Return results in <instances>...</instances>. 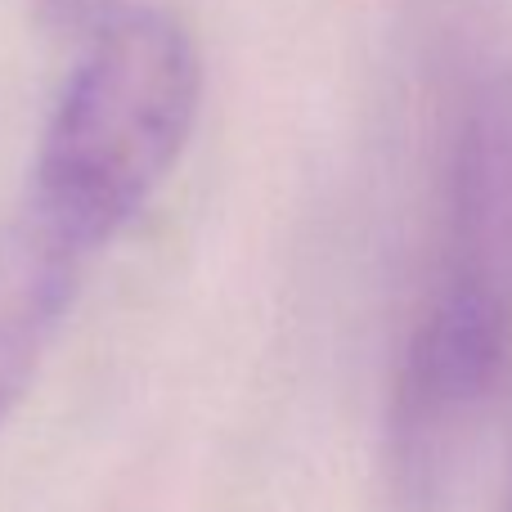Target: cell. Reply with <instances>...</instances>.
Instances as JSON below:
<instances>
[{"label":"cell","instance_id":"6da1fadb","mask_svg":"<svg viewBox=\"0 0 512 512\" xmlns=\"http://www.w3.org/2000/svg\"><path fill=\"white\" fill-rule=\"evenodd\" d=\"M198 99L203 59L176 14H108L45 126L32 203L99 252L171 176L194 135Z\"/></svg>","mask_w":512,"mask_h":512},{"label":"cell","instance_id":"7a4b0ae2","mask_svg":"<svg viewBox=\"0 0 512 512\" xmlns=\"http://www.w3.org/2000/svg\"><path fill=\"white\" fill-rule=\"evenodd\" d=\"M512 351V72L463 122L436 297L405 364V423L432 432L486 396Z\"/></svg>","mask_w":512,"mask_h":512},{"label":"cell","instance_id":"3957f363","mask_svg":"<svg viewBox=\"0 0 512 512\" xmlns=\"http://www.w3.org/2000/svg\"><path fill=\"white\" fill-rule=\"evenodd\" d=\"M86 248L27 198L0 225V427L27 396L81 288Z\"/></svg>","mask_w":512,"mask_h":512},{"label":"cell","instance_id":"277c9868","mask_svg":"<svg viewBox=\"0 0 512 512\" xmlns=\"http://www.w3.org/2000/svg\"><path fill=\"white\" fill-rule=\"evenodd\" d=\"M117 0H36L41 18L54 32H95L108 14H113Z\"/></svg>","mask_w":512,"mask_h":512}]
</instances>
